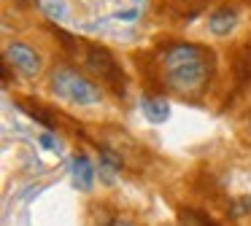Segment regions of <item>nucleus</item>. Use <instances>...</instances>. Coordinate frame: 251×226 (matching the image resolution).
<instances>
[{"label":"nucleus","instance_id":"nucleus-4","mask_svg":"<svg viewBox=\"0 0 251 226\" xmlns=\"http://www.w3.org/2000/svg\"><path fill=\"white\" fill-rule=\"evenodd\" d=\"M6 62L11 65L14 70H19L22 75H27V78H35V75L41 73V57L33 46H27V43H8Z\"/></svg>","mask_w":251,"mask_h":226},{"label":"nucleus","instance_id":"nucleus-10","mask_svg":"<svg viewBox=\"0 0 251 226\" xmlns=\"http://www.w3.org/2000/svg\"><path fill=\"white\" fill-rule=\"evenodd\" d=\"M38 140H41V145H44V148H51V151H57V143H54V137H51L49 132H44Z\"/></svg>","mask_w":251,"mask_h":226},{"label":"nucleus","instance_id":"nucleus-3","mask_svg":"<svg viewBox=\"0 0 251 226\" xmlns=\"http://www.w3.org/2000/svg\"><path fill=\"white\" fill-rule=\"evenodd\" d=\"M84 62L92 70L95 75L105 81L111 89L119 97H125V70L119 68V62L114 59V54L103 46H87V54H84Z\"/></svg>","mask_w":251,"mask_h":226},{"label":"nucleus","instance_id":"nucleus-6","mask_svg":"<svg viewBox=\"0 0 251 226\" xmlns=\"http://www.w3.org/2000/svg\"><path fill=\"white\" fill-rule=\"evenodd\" d=\"M71 175H73L76 188H81V191H89V188H92V183H95V167H92V161H89L87 154L73 156Z\"/></svg>","mask_w":251,"mask_h":226},{"label":"nucleus","instance_id":"nucleus-5","mask_svg":"<svg viewBox=\"0 0 251 226\" xmlns=\"http://www.w3.org/2000/svg\"><path fill=\"white\" fill-rule=\"evenodd\" d=\"M235 24H238V11L232 5H222L208 16V30L213 35H229L235 30Z\"/></svg>","mask_w":251,"mask_h":226},{"label":"nucleus","instance_id":"nucleus-11","mask_svg":"<svg viewBox=\"0 0 251 226\" xmlns=\"http://www.w3.org/2000/svg\"><path fill=\"white\" fill-rule=\"evenodd\" d=\"M116 16H119V19H135V16H138V11H119Z\"/></svg>","mask_w":251,"mask_h":226},{"label":"nucleus","instance_id":"nucleus-9","mask_svg":"<svg viewBox=\"0 0 251 226\" xmlns=\"http://www.w3.org/2000/svg\"><path fill=\"white\" fill-rule=\"evenodd\" d=\"M181 224H184V226H219L216 221L205 218L202 213H192V210H189V213L181 215Z\"/></svg>","mask_w":251,"mask_h":226},{"label":"nucleus","instance_id":"nucleus-8","mask_svg":"<svg viewBox=\"0 0 251 226\" xmlns=\"http://www.w3.org/2000/svg\"><path fill=\"white\" fill-rule=\"evenodd\" d=\"M176 14H197L208 0H165Z\"/></svg>","mask_w":251,"mask_h":226},{"label":"nucleus","instance_id":"nucleus-2","mask_svg":"<svg viewBox=\"0 0 251 226\" xmlns=\"http://www.w3.org/2000/svg\"><path fill=\"white\" fill-rule=\"evenodd\" d=\"M49 89L60 100L73 102V105H95V102L103 100L100 86L92 84L87 75H81L76 68H68V65H60L49 73Z\"/></svg>","mask_w":251,"mask_h":226},{"label":"nucleus","instance_id":"nucleus-7","mask_svg":"<svg viewBox=\"0 0 251 226\" xmlns=\"http://www.w3.org/2000/svg\"><path fill=\"white\" fill-rule=\"evenodd\" d=\"M141 111L151 124H162L170 116V105L165 97H141Z\"/></svg>","mask_w":251,"mask_h":226},{"label":"nucleus","instance_id":"nucleus-1","mask_svg":"<svg viewBox=\"0 0 251 226\" xmlns=\"http://www.w3.org/2000/svg\"><path fill=\"white\" fill-rule=\"evenodd\" d=\"M216 73V57L200 43H173L159 54V75L168 91L178 97H200Z\"/></svg>","mask_w":251,"mask_h":226},{"label":"nucleus","instance_id":"nucleus-12","mask_svg":"<svg viewBox=\"0 0 251 226\" xmlns=\"http://www.w3.org/2000/svg\"><path fill=\"white\" fill-rule=\"evenodd\" d=\"M249 137H251V127H249Z\"/></svg>","mask_w":251,"mask_h":226}]
</instances>
